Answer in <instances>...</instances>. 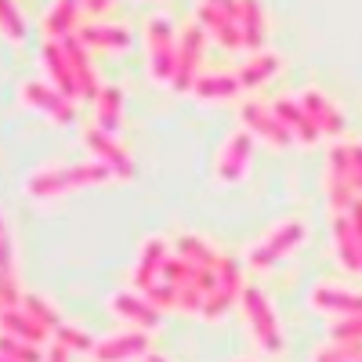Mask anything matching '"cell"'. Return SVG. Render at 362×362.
Masks as SVG:
<instances>
[{"instance_id": "1", "label": "cell", "mask_w": 362, "mask_h": 362, "mask_svg": "<svg viewBox=\"0 0 362 362\" xmlns=\"http://www.w3.org/2000/svg\"><path fill=\"white\" fill-rule=\"evenodd\" d=\"M116 181V174L98 163V160H83V163H58V167H40L25 177V196L29 199H54L76 189H95V185H109Z\"/></svg>"}, {"instance_id": "2", "label": "cell", "mask_w": 362, "mask_h": 362, "mask_svg": "<svg viewBox=\"0 0 362 362\" xmlns=\"http://www.w3.org/2000/svg\"><path fill=\"white\" fill-rule=\"evenodd\" d=\"M239 308H243V319H247V326H250L257 348L268 351V355H279V351H283V326H279L276 308L268 305L264 290H257V286L247 283V290L239 293Z\"/></svg>"}, {"instance_id": "3", "label": "cell", "mask_w": 362, "mask_h": 362, "mask_svg": "<svg viewBox=\"0 0 362 362\" xmlns=\"http://www.w3.org/2000/svg\"><path fill=\"white\" fill-rule=\"evenodd\" d=\"M145 58H148V76L156 83H170L177 69V37L167 18H148L145 22Z\"/></svg>"}, {"instance_id": "4", "label": "cell", "mask_w": 362, "mask_h": 362, "mask_svg": "<svg viewBox=\"0 0 362 362\" xmlns=\"http://www.w3.org/2000/svg\"><path fill=\"white\" fill-rule=\"evenodd\" d=\"M305 235H308V232H305V225H300V221H279L268 235H261L257 243L250 247L247 264H250L254 272H261V268H276L279 261H286L300 243H305Z\"/></svg>"}, {"instance_id": "5", "label": "cell", "mask_w": 362, "mask_h": 362, "mask_svg": "<svg viewBox=\"0 0 362 362\" xmlns=\"http://www.w3.org/2000/svg\"><path fill=\"white\" fill-rule=\"evenodd\" d=\"M322 189H326V203H329V210H334V214H348L351 203L358 199L355 181H351V156H348V145H329Z\"/></svg>"}, {"instance_id": "6", "label": "cell", "mask_w": 362, "mask_h": 362, "mask_svg": "<svg viewBox=\"0 0 362 362\" xmlns=\"http://www.w3.org/2000/svg\"><path fill=\"white\" fill-rule=\"evenodd\" d=\"M235 4L239 0H199L196 22L203 25V33L214 37L225 51H247L243 33H239V22H235Z\"/></svg>"}, {"instance_id": "7", "label": "cell", "mask_w": 362, "mask_h": 362, "mask_svg": "<svg viewBox=\"0 0 362 362\" xmlns=\"http://www.w3.org/2000/svg\"><path fill=\"white\" fill-rule=\"evenodd\" d=\"M18 98H22L25 109L40 112L44 119H51V124H73V116H76V102L66 98L62 90L51 87V83H44V80H29V83H22Z\"/></svg>"}, {"instance_id": "8", "label": "cell", "mask_w": 362, "mask_h": 362, "mask_svg": "<svg viewBox=\"0 0 362 362\" xmlns=\"http://www.w3.org/2000/svg\"><path fill=\"white\" fill-rule=\"evenodd\" d=\"M203 44H206V33H203V25H199V22L185 25V29L177 33V69H174V80H170V87L177 90V95L192 90V83L199 80Z\"/></svg>"}, {"instance_id": "9", "label": "cell", "mask_w": 362, "mask_h": 362, "mask_svg": "<svg viewBox=\"0 0 362 362\" xmlns=\"http://www.w3.org/2000/svg\"><path fill=\"white\" fill-rule=\"evenodd\" d=\"M250 153H254V134L250 131H232L221 148H218V160H214V174L221 185H235L243 181L250 170Z\"/></svg>"}, {"instance_id": "10", "label": "cell", "mask_w": 362, "mask_h": 362, "mask_svg": "<svg viewBox=\"0 0 362 362\" xmlns=\"http://www.w3.org/2000/svg\"><path fill=\"white\" fill-rule=\"evenodd\" d=\"M83 148H87V153L95 156L98 163H105V167L116 174V181H131V177H134L131 148L119 141L116 134H105V131H98V127H90V131H83Z\"/></svg>"}, {"instance_id": "11", "label": "cell", "mask_w": 362, "mask_h": 362, "mask_svg": "<svg viewBox=\"0 0 362 362\" xmlns=\"http://www.w3.org/2000/svg\"><path fill=\"white\" fill-rule=\"evenodd\" d=\"M239 124H243V131H250L254 138L276 145V148H286L293 145L290 131L283 127V119L276 112V105H264V102H243L239 105Z\"/></svg>"}, {"instance_id": "12", "label": "cell", "mask_w": 362, "mask_h": 362, "mask_svg": "<svg viewBox=\"0 0 362 362\" xmlns=\"http://www.w3.org/2000/svg\"><path fill=\"white\" fill-rule=\"evenodd\" d=\"M148 351H153V334L127 326V329H119V334L98 341L90 355H95V362H141Z\"/></svg>"}, {"instance_id": "13", "label": "cell", "mask_w": 362, "mask_h": 362, "mask_svg": "<svg viewBox=\"0 0 362 362\" xmlns=\"http://www.w3.org/2000/svg\"><path fill=\"white\" fill-rule=\"evenodd\" d=\"M170 254H174V243H167V239H160V235H148L141 243V254H138L134 272H131V283H134L138 293H148L163 279V268H167Z\"/></svg>"}, {"instance_id": "14", "label": "cell", "mask_w": 362, "mask_h": 362, "mask_svg": "<svg viewBox=\"0 0 362 362\" xmlns=\"http://www.w3.org/2000/svg\"><path fill=\"white\" fill-rule=\"evenodd\" d=\"M297 102H300V109L308 112V119L315 124V131L322 134V138H341L344 134V112H341V105L326 95V90H319V87H305L297 95Z\"/></svg>"}, {"instance_id": "15", "label": "cell", "mask_w": 362, "mask_h": 362, "mask_svg": "<svg viewBox=\"0 0 362 362\" xmlns=\"http://www.w3.org/2000/svg\"><path fill=\"white\" fill-rule=\"evenodd\" d=\"M109 312L124 326H134V329H156L160 315H163L153 300H148L145 293H138V290H116L109 297Z\"/></svg>"}, {"instance_id": "16", "label": "cell", "mask_w": 362, "mask_h": 362, "mask_svg": "<svg viewBox=\"0 0 362 362\" xmlns=\"http://www.w3.org/2000/svg\"><path fill=\"white\" fill-rule=\"evenodd\" d=\"M0 257H4V272H0V305L4 312H15L25 305L22 293V279H18V261H15V239H11V225H0Z\"/></svg>"}, {"instance_id": "17", "label": "cell", "mask_w": 362, "mask_h": 362, "mask_svg": "<svg viewBox=\"0 0 362 362\" xmlns=\"http://www.w3.org/2000/svg\"><path fill=\"white\" fill-rule=\"evenodd\" d=\"M312 308L329 315V319H351V315H362V293L358 290H344V286H334V283H322L312 290Z\"/></svg>"}, {"instance_id": "18", "label": "cell", "mask_w": 362, "mask_h": 362, "mask_svg": "<svg viewBox=\"0 0 362 362\" xmlns=\"http://www.w3.org/2000/svg\"><path fill=\"white\" fill-rule=\"evenodd\" d=\"M40 66H44L51 87H58L66 98L80 102V83H76V76H73V66H69L66 51H62V40H47V44L40 47Z\"/></svg>"}, {"instance_id": "19", "label": "cell", "mask_w": 362, "mask_h": 362, "mask_svg": "<svg viewBox=\"0 0 362 362\" xmlns=\"http://www.w3.org/2000/svg\"><path fill=\"white\" fill-rule=\"evenodd\" d=\"M62 51H66L69 66H73L76 83H80V102H95L102 95V83H98V73H95V66H90V58H87V44L73 33V37L62 40Z\"/></svg>"}, {"instance_id": "20", "label": "cell", "mask_w": 362, "mask_h": 362, "mask_svg": "<svg viewBox=\"0 0 362 362\" xmlns=\"http://www.w3.org/2000/svg\"><path fill=\"white\" fill-rule=\"evenodd\" d=\"M235 22H239V33H243V44L250 54L264 51L268 40V15L261 8V0H239L235 4Z\"/></svg>"}, {"instance_id": "21", "label": "cell", "mask_w": 362, "mask_h": 362, "mask_svg": "<svg viewBox=\"0 0 362 362\" xmlns=\"http://www.w3.org/2000/svg\"><path fill=\"white\" fill-rule=\"evenodd\" d=\"M80 15H87L83 11V0H54L51 11L44 15L47 40H66V37L80 33Z\"/></svg>"}, {"instance_id": "22", "label": "cell", "mask_w": 362, "mask_h": 362, "mask_svg": "<svg viewBox=\"0 0 362 362\" xmlns=\"http://www.w3.org/2000/svg\"><path fill=\"white\" fill-rule=\"evenodd\" d=\"M272 105H276V112H279V119H283V127L290 131V138H293L297 145H315V141L322 138V134L315 131V124L308 119V112L300 109L297 98H276Z\"/></svg>"}, {"instance_id": "23", "label": "cell", "mask_w": 362, "mask_h": 362, "mask_svg": "<svg viewBox=\"0 0 362 362\" xmlns=\"http://www.w3.org/2000/svg\"><path fill=\"white\" fill-rule=\"evenodd\" d=\"M239 90H243V83H239L235 69L232 73H199V80L192 83V95L206 105H214V102H232Z\"/></svg>"}, {"instance_id": "24", "label": "cell", "mask_w": 362, "mask_h": 362, "mask_svg": "<svg viewBox=\"0 0 362 362\" xmlns=\"http://www.w3.org/2000/svg\"><path fill=\"white\" fill-rule=\"evenodd\" d=\"M334 254L344 272H355V276L362 272V250H358V239H355L348 214H334Z\"/></svg>"}, {"instance_id": "25", "label": "cell", "mask_w": 362, "mask_h": 362, "mask_svg": "<svg viewBox=\"0 0 362 362\" xmlns=\"http://www.w3.org/2000/svg\"><path fill=\"white\" fill-rule=\"evenodd\" d=\"M0 322H4V334H11V337H18V341H29V344H47V341H54V334L40 322V319H33L25 308H15V312H4L0 315Z\"/></svg>"}, {"instance_id": "26", "label": "cell", "mask_w": 362, "mask_h": 362, "mask_svg": "<svg viewBox=\"0 0 362 362\" xmlns=\"http://www.w3.org/2000/svg\"><path fill=\"white\" fill-rule=\"evenodd\" d=\"M87 47H95V51H124L131 44V33L124 25H109V22H87L80 25V33H76Z\"/></svg>"}, {"instance_id": "27", "label": "cell", "mask_w": 362, "mask_h": 362, "mask_svg": "<svg viewBox=\"0 0 362 362\" xmlns=\"http://www.w3.org/2000/svg\"><path fill=\"white\" fill-rule=\"evenodd\" d=\"M95 127L105 134H119L124 127V90L119 87H102V95L95 98Z\"/></svg>"}, {"instance_id": "28", "label": "cell", "mask_w": 362, "mask_h": 362, "mask_svg": "<svg viewBox=\"0 0 362 362\" xmlns=\"http://www.w3.org/2000/svg\"><path fill=\"white\" fill-rule=\"evenodd\" d=\"M174 254H177V257H185V261L196 264V268H218V264H221L218 247H214V243H206V239L196 235V232H181V235L174 239Z\"/></svg>"}, {"instance_id": "29", "label": "cell", "mask_w": 362, "mask_h": 362, "mask_svg": "<svg viewBox=\"0 0 362 362\" xmlns=\"http://www.w3.org/2000/svg\"><path fill=\"white\" fill-rule=\"evenodd\" d=\"M279 54H272V51H257V54H250L243 66L235 69V76H239V83H243V90H250V87H261V83H268L272 76L279 73Z\"/></svg>"}, {"instance_id": "30", "label": "cell", "mask_w": 362, "mask_h": 362, "mask_svg": "<svg viewBox=\"0 0 362 362\" xmlns=\"http://www.w3.org/2000/svg\"><path fill=\"white\" fill-rule=\"evenodd\" d=\"M218 279H221V290L239 305V293L247 290V279H243V264H239L235 257L221 254V264H218Z\"/></svg>"}, {"instance_id": "31", "label": "cell", "mask_w": 362, "mask_h": 362, "mask_svg": "<svg viewBox=\"0 0 362 362\" xmlns=\"http://www.w3.org/2000/svg\"><path fill=\"white\" fill-rule=\"evenodd\" d=\"M0 358H8V362H44L47 358V351L40 348V344H29V341H18V337H11V334H4V341H0Z\"/></svg>"}, {"instance_id": "32", "label": "cell", "mask_w": 362, "mask_h": 362, "mask_svg": "<svg viewBox=\"0 0 362 362\" xmlns=\"http://www.w3.org/2000/svg\"><path fill=\"white\" fill-rule=\"evenodd\" d=\"M362 355V341H326L315 348L312 362H355Z\"/></svg>"}, {"instance_id": "33", "label": "cell", "mask_w": 362, "mask_h": 362, "mask_svg": "<svg viewBox=\"0 0 362 362\" xmlns=\"http://www.w3.org/2000/svg\"><path fill=\"white\" fill-rule=\"evenodd\" d=\"M54 344H62V348H69L73 355H80V351H95V337L87 334V329H80V326H73V322H62L54 329Z\"/></svg>"}, {"instance_id": "34", "label": "cell", "mask_w": 362, "mask_h": 362, "mask_svg": "<svg viewBox=\"0 0 362 362\" xmlns=\"http://www.w3.org/2000/svg\"><path fill=\"white\" fill-rule=\"evenodd\" d=\"M22 308L33 315V319H40V322L51 329V334H54L58 326H62V315H58V308L51 305L47 297H40V293H25V305H22Z\"/></svg>"}, {"instance_id": "35", "label": "cell", "mask_w": 362, "mask_h": 362, "mask_svg": "<svg viewBox=\"0 0 362 362\" xmlns=\"http://www.w3.org/2000/svg\"><path fill=\"white\" fill-rule=\"evenodd\" d=\"M0 25H4V37L11 44H22L25 37V18H22V8L15 0H0Z\"/></svg>"}, {"instance_id": "36", "label": "cell", "mask_w": 362, "mask_h": 362, "mask_svg": "<svg viewBox=\"0 0 362 362\" xmlns=\"http://www.w3.org/2000/svg\"><path fill=\"white\" fill-rule=\"evenodd\" d=\"M329 341H362V315L329 322Z\"/></svg>"}, {"instance_id": "37", "label": "cell", "mask_w": 362, "mask_h": 362, "mask_svg": "<svg viewBox=\"0 0 362 362\" xmlns=\"http://www.w3.org/2000/svg\"><path fill=\"white\" fill-rule=\"evenodd\" d=\"M348 156H351V181H355V192L362 196V141H348Z\"/></svg>"}, {"instance_id": "38", "label": "cell", "mask_w": 362, "mask_h": 362, "mask_svg": "<svg viewBox=\"0 0 362 362\" xmlns=\"http://www.w3.org/2000/svg\"><path fill=\"white\" fill-rule=\"evenodd\" d=\"M348 218H351V228H355V239H358V250H362V196L351 203Z\"/></svg>"}, {"instance_id": "39", "label": "cell", "mask_w": 362, "mask_h": 362, "mask_svg": "<svg viewBox=\"0 0 362 362\" xmlns=\"http://www.w3.org/2000/svg\"><path fill=\"white\" fill-rule=\"evenodd\" d=\"M44 362H73V351L51 341V348H47V358H44Z\"/></svg>"}, {"instance_id": "40", "label": "cell", "mask_w": 362, "mask_h": 362, "mask_svg": "<svg viewBox=\"0 0 362 362\" xmlns=\"http://www.w3.org/2000/svg\"><path fill=\"white\" fill-rule=\"evenodd\" d=\"M112 8V0H83V11L87 15H105Z\"/></svg>"}, {"instance_id": "41", "label": "cell", "mask_w": 362, "mask_h": 362, "mask_svg": "<svg viewBox=\"0 0 362 362\" xmlns=\"http://www.w3.org/2000/svg\"><path fill=\"white\" fill-rule=\"evenodd\" d=\"M141 362H170V358H167V355H156V351H148Z\"/></svg>"}, {"instance_id": "42", "label": "cell", "mask_w": 362, "mask_h": 362, "mask_svg": "<svg viewBox=\"0 0 362 362\" xmlns=\"http://www.w3.org/2000/svg\"><path fill=\"white\" fill-rule=\"evenodd\" d=\"M355 362H362V355H358V358H355Z\"/></svg>"}]
</instances>
